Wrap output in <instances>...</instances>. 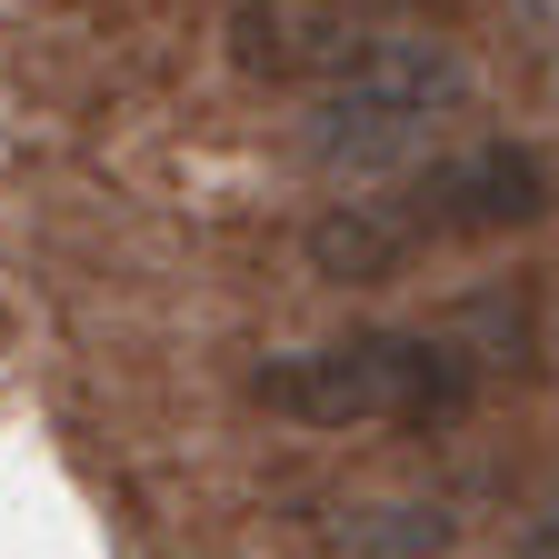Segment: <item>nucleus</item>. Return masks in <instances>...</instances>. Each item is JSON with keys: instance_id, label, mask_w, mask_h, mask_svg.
Returning <instances> with one entry per match:
<instances>
[{"instance_id": "20e7f679", "label": "nucleus", "mask_w": 559, "mask_h": 559, "mask_svg": "<svg viewBox=\"0 0 559 559\" xmlns=\"http://www.w3.org/2000/svg\"><path fill=\"white\" fill-rule=\"evenodd\" d=\"M230 60L250 70V81H330V70L349 60V21L330 11V0H240L230 11Z\"/></svg>"}, {"instance_id": "f257e3e1", "label": "nucleus", "mask_w": 559, "mask_h": 559, "mask_svg": "<svg viewBox=\"0 0 559 559\" xmlns=\"http://www.w3.org/2000/svg\"><path fill=\"white\" fill-rule=\"evenodd\" d=\"M250 400L270 419H300V430H370V419L419 430V419L469 409V360L430 330H349V340L260 360Z\"/></svg>"}, {"instance_id": "423d86ee", "label": "nucleus", "mask_w": 559, "mask_h": 559, "mask_svg": "<svg viewBox=\"0 0 559 559\" xmlns=\"http://www.w3.org/2000/svg\"><path fill=\"white\" fill-rule=\"evenodd\" d=\"M530 549H539V559H559V500H549V510L530 520Z\"/></svg>"}, {"instance_id": "39448f33", "label": "nucleus", "mask_w": 559, "mask_h": 559, "mask_svg": "<svg viewBox=\"0 0 559 559\" xmlns=\"http://www.w3.org/2000/svg\"><path fill=\"white\" fill-rule=\"evenodd\" d=\"M419 250H409V230L390 221V200H340V210H320L310 221V270L320 280H400Z\"/></svg>"}, {"instance_id": "7ed1b4c3", "label": "nucleus", "mask_w": 559, "mask_h": 559, "mask_svg": "<svg viewBox=\"0 0 559 559\" xmlns=\"http://www.w3.org/2000/svg\"><path fill=\"white\" fill-rule=\"evenodd\" d=\"M380 200L409 230V250H450V240H500V230L549 221L559 210V170H549V151H530V140H469V151L409 170Z\"/></svg>"}, {"instance_id": "f03ea898", "label": "nucleus", "mask_w": 559, "mask_h": 559, "mask_svg": "<svg viewBox=\"0 0 559 559\" xmlns=\"http://www.w3.org/2000/svg\"><path fill=\"white\" fill-rule=\"evenodd\" d=\"M469 60L450 40H360L310 91V151L320 160H390L430 140L450 110H469Z\"/></svg>"}]
</instances>
